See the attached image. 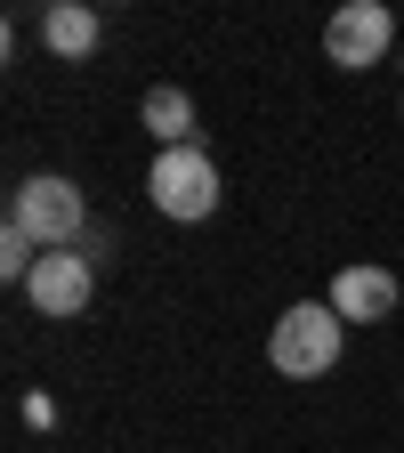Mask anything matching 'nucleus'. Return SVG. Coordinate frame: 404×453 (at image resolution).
Segmentation results:
<instances>
[{"label":"nucleus","mask_w":404,"mask_h":453,"mask_svg":"<svg viewBox=\"0 0 404 453\" xmlns=\"http://www.w3.org/2000/svg\"><path fill=\"white\" fill-rule=\"evenodd\" d=\"M339 340H348V324L332 316V300H300V308H283L275 332H267V357L283 380H316L339 365Z\"/></svg>","instance_id":"1"},{"label":"nucleus","mask_w":404,"mask_h":453,"mask_svg":"<svg viewBox=\"0 0 404 453\" xmlns=\"http://www.w3.org/2000/svg\"><path fill=\"white\" fill-rule=\"evenodd\" d=\"M9 226H25L33 251H73L81 226H89V203H81L73 179H57V170H49V179H25L9 195Z\"/></svg>","instance_id":"2"},{"label":"nucleus","mask_w":404,"mask_h":453,"mask_svg":"<svg viewBox=\"0 0 404 453\" xmlns=\"http://www.w3.org/2000/svg\"><path fill=\"white\" fill-rule=\"evenodd\" d=\"M146 195L162 219H210L218 211V162L202 146H162L146 170Z\"/></svg>","instance_id":"3"},{"label":"nucleus","mask_w":404,"mask_h":453,"mask_svg":"<svg viewBox=\"0 0 404 453\" xmlns=\"http://www.w3.org/2000/svg\"><path fill=\"white\" fill-rule=\"evenodd\" d=\"M388 41H396V17L380 9V0H348V9H332V25H324V57H332V65H348V73L380 65Z\"/></svg>","instance_id":"4"},{"label":"nucleus","mask_w":404,"mask_h":453,"mask_svg":"<svg viewBox=\"0 0 404 453\" xmlns=\"http://www.w3.org/2000/svg\"><path fill=\"white\" fill-rule=\"evenodd\" d=\"M25 300L41 316H81L97 300V259L89 251H41L33 275H25Z\"/></svg>","instance_id":"5"},{"label":"nucleus","mask_w":404,"mask_h":453,"mask_svg":"<svg viewBox=\"0 0 404 453\" xmlns=\"http://www.w3.org/2000/svg\"><path fill=\"white\" fill-rule=\"evenodd\" d=\"M396 308V275L388 267H339L332 275V316L339 324H380Z\"/></svg>","instance_id":"6"},{"label":"nucleus","mask_w":404,"mask_h":453,"mask_svg":"<svg viewBox=\"0 0 404 453\" xmlns=\"http://www.w3.org/2000/svg\"><path fill=\"white\" fill-rule=\"evenodd\" d=\"M97 33H105V17L89 9V0H49V9H41V41H49V57H89Z\"/></svg>","instance_id":"7"},{"label":"nucleus","mask_w":404,"mask_h":453,"mask_svg":"<svg viewBox=\"0 0 404 453\" xmlns=\"http://www.w3.org/2000/svg\"><path fill=\"white\" fill-rule=\"evenodd\" d=\"M138 113H146V130H154L162 146H194V97H187V89H170V81H162V89H146Z\"/></svg>","instance_id":"8"}]
</instances>
